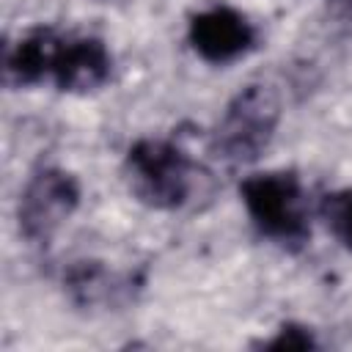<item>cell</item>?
I'll return each mask as SVG.
<instances>
[{
    "label": "cell",
    "instance_id": "obj_1",
    "mask_svg": "<svg viewBox=\"0 0 352 352\" xmlns=\"http://www.w3.org/2000/svg\"><path fill=\"white\" fill-rule=\"evenodd\" d=\"M239 192L253 226L264 236L286 248H300L308 239V201L294 173H253L239 184Z\"/></svg>",
    "mask_w": 352,
    "mask_h": 352
},
{
    "label": "cell",
    "instance_id": "obj_2",
    "mask_svg": "<svg viewBox=\"0 0 352 352\" xmlns=\"http://www.w3.org/2000/svg\"><path fill=\"white\" fill-rule=\"evenodd\" d=\"M278 99L267 85H248L226 107L212 132V151L228 162H253L272 140L278 126Z\"/></svg>",
    "mask_w": 352,
    "mask_h": 352
},
{
    "label": "cell",
    "instance_id": "obj_3",
    "mask_svg": "<svg viewBox=\"0 0 352 352\" xmlns=\"http://www.w3.org/2000/svg\"><path fill=\"white\" fill-rule=\"evenodd\" d=\"M126 179L143 204L176 209L190 195V160L170 140L143 138L126 154Z\"/></svg>",
    "mask_w": 352,
    "mask_h": 352
},
{
    "label": "cell",
    "instance_id": "obj_4",
    "mask_svg": "<svg viewBox=\"0 0 352 352\" xmlns=\"http://www.w3.org/2000/svg\"><path fill=\"white\" fill-rule=\"evenodd\" d=\"M80 187L72 173L60 168H41L19 195V231L30 242H47L60 223L77 209Z\"/></svg>",
    "mask_w": 352,
    "mask_h": 352
},
{
    "label": "cell",
    "instance_id": "obj_5",
    "mask_svg": "<svg viewBox=\"0 0 352 352\" xmlns=\"http://www.w3.org/2000/svg\"><path fill=\"white\" fill-rule=\"evenodd\" d=\"M190 44L209 63H231L256 44V28L231 6H212L190 19Z\"/></svg>",
    "mask_w": 352,
    "mask_h": 352
},
{
    "label": "cell",
    "instance_id": "obj_6",
    "mask_svg": "<svg viewBox=\"0 0 352 352\" xmlns=\"http://www.w3.org/2000/svg\"><path fill=\"white\" fill-rule=\"evenodd\" d=\"M110 77V52L94 36H55L47 80L60 91H94Z\"/></svg>",
    "mask_w": 352,
    "mask_h": 352
},
{
    "label": "cell",
    "instance_id": "obj_7",
    "mask_svg": "<svg viewBox=\"0 0 352 352\" xmlns=\"http://www.w3.org/2000/svg\"><path fill=\"white\" fill-rule=\"evenodd\" d=\"M55 36L58 33L52 28H36L19 36V41L6 50V63H3L6 80L16 85H33V82L47 80Z\"/></svg>",
    "mask_w": 352,
    "mask_h": 352
},
{
    "label": "cell",
    "instance_id": "obj_8",
    "mask_svg": "<svg viewBox=\"0 0 352 352\" xmlns=\"http://www.w3.org/2000/svg\"><path fill=\"white\" fill-rule=\"evenodd\" d=\"M322 220L330 228V234L346 248L352 250V190H338L330 192L322 201Z\"/></svg>",
    "mask_w": 352,
    "mask_h": 352
},
{
    "label": "cell",
    "instance_id": "obj_9",
    "mask_svg": "<svg viewBox=\"0 0 352 352\" xmlns=\"http://www.w3.org/2000/svg\"><path fill=\"white\" fill-rule=\"evenodd\" d=\"M267 349H311L314 346V338L305 327H294V324H286L278 330L275 338H270L264 344Z\"/></svg>",
    "mask_w": 352,
    "mask_h": 352
}]
</instances>
